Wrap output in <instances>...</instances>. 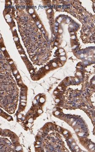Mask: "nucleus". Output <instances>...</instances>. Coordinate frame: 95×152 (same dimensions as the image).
Returning a JSON list of instances; mask_svg holds the SVG:
<instances>
[{
  "mask_svg": "<svg viewBox=\"0 0 95 152\" xmlns=\"http://www.w3.org/2000/svg\"><path fill=\"white\" fill-rule=\"evenodd\" d=\"M92 84L93 85H95V77L94 78V80L93 81Z\"/></svg>",
  "mask_w": 95,
  "mask_h": 152,
  "instance_id": "obj_1",
  "label": "nucleus"
},
{
  "mask_svg": "<svg viewBox=\"0 0 95 152\" xmlns=\"http://www.w3.org/2000/svg\"><path fill=\"white\" fill-rule=\"evenodd\" d=\"M61 59H62V60H65L66 59V58H65V57H62L61 58Z\"/></svg>",
  "mask_w": 95,
  "mask_h": 152,
  "instance_id": "obj_2",
  "label": "nucleus"
},
{
  "mask_svg": "<svg viewBox=\"0 0 95 152\" xmlns=\"http://www.w3.org/2000/svg\"><path fill=\"white\" fill-rule=\"evenodd\" d=\"M21 98H22V99H26V97L25 96H22Z\"/></svg>",
  "mask_w": 95,
  "mask_h": 152,
  "instance_id": "obj_3",
  "label": "nucleus"
},
{
  "mask_svg": "<svg viewBox=\"0 0 95 152\" xmlns=\"http://www.w3.org/2000/svg\"><path fill=\"white\" fill-rule=\"evenodd\" d=\"M19 118H22V115H19L18 116Z\"/></svg>",
  "mask_w": 95,
  "mask_h": 152,
  "instance_id": "obj_4",
  "label": "nucleus"
},
{
  "mask_svg": "<svg viewBox=\"0 0 95 152\" xmlns=\"http://www.w3.org/2000/svg\"><path fill=\"white\" fill-rule=\"evenodd\" d=\"M21 104L22 105H26V104H24V103H22Z\"/></svg>",
  "mask_w": 95,
  "mask_h": 152,
  "instance_id": "obj_5",
  "label": "nucleus"
},
{
  "mask_svg": "<svg viewBox=\"0 0 95 152\" xmlns=\"http://www.w3.org/2000/svg\"><path fill=\"white\" fill-rule=\"evenodd\" d=\"M21 102H26V101L23 100H21Z\"/></svg>",
  "mask_w": 95,
  "mask_h": 152,
  "instance_id": "obj_6",
  "label": "nucleus"
},
{
  "mask_svg": "<svg viewBox=\"0 0 95 152\" xmlns=\"http://www.w3.org/2000/svg\"><path fill=\"white\" fill-rule=\"evenodd\" d=\"M37 144L38 145H40V142H37Z\"/></svg>",
  "mask_w": 95,
  "mask_h": 152,
  "instance_id": "obj_7",
  "label": "nucleus"
},
{
  "mask_svg": "<svg viewBox=\"0 0 95 152\" xmlns=\"http://www.w3.org/2000/svg\"><path fill=\"white\" fill-rule=\"evenodd\" d=\"M81 57L82 58H83V55L82 54L81 55Z\"/></svg>",
  "mask_w": 95,
  "mask_h": 152,
  "instance_id": "obj_8",
  "label": "nucleus"
},
{
  "mask_svg": "<svg viewBox=\"0 0 95 152\" xmlns=\"http://www.w3.org/2000/svg\"><path fill=\"white\" fill-rule=\"evenodd\" d=\"M46 69H49L48 67L47 66L46 67Z\"/></svg>",
  "mask_w": 95,
  "mask_h": 152,
  "instance_id": "obj_9",
  "label": "nucleus"
}]
</instances>
